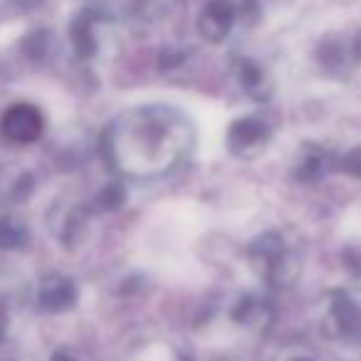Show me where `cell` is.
Here are the masks:
<instances>
[{"mask_svg":"<svg viewBox=\"0 0 361 361\" xmlns=\"http://www.w3.org/2000/svg\"><path fill=\"white\" fill-rule=\"evenodd\" d=\"M193 129L186 116L166 106H141L109 126L104 134V159L134 178H151L186 159Z\"/></svg>","mask_w":361,"mask_h":361,"instance_id":"cell-1","label":"cell"},{"mask_svg":"<svg viewBox=\"0 0 361 361\" xmlns=\"http://www.w3.org/2000/svg\"><path fill=\"white\" fill-rule=\"evenodd\" d=\"M250 257L262 270L267 285L275 290H287L300 277V260L292 250H287L280 233H265L250 245Z\"/></svg>","mask_w":361,"mask_h":361,"instance_id":"cell-2","label":"cell"},{"mask_svg":"<svg viewBox=\"0 0 361 361\" xmlns=\"http://www.w3.org/2000/svg\"><path fill=\"white\" fill-rule=\"evenodd\" d=\"M45 119L32 104H13L0 116V134L13 144H32L42 136Z\"/></svg>","mask_w":361,"mask_h":361,"instance_id":"cell-3","label":"cell"},{"mask_svg":"<svg viewBox=\"0 0 361 361\" xmlns=\"http://www.w3.org/2000/svg\"><path fill=\"white\" fill-rule=\"evenodd\" d=\"M228 151L238 159H255L257 154H262L270 141V129L267 124H262L260 119H238L228 129Z\"/></svg>","mask_w":361,"mask_h":361,"instance_id":"cell-4","label":"cell"},{"mask_svg":"<svg viewBox=\"0 0 361 361\" xmlns=\"http://www.w3.org/2000/svg\"><path fill=\"white\" fill-rule=\"evenodd\" d=\"M77 285L65 275H47L40 282V290H37V302L45 312H67L77 305Z\"/></svg>","mask_w":361,"mask_h":361,"instance_id":"cell-5","label":"cell"},{"mask_svg":"<svg viewBox=\"0 0 361 361\" xmlns=\"http://www.w3.org/2000/svg\"><path fill=\"white\" fill-rule=\"evenodd\" d=\"M52 223V233L55 238H60L67 247H75L82 240L87 228V211L80 206H70V208H55L50 216Z\"/></svg>","mask_w":361,"mask_h":361,"instance_id":"cell-6","label":"cell"},{"mask_svg":"<svg viewBox=\"0 0 361 361\" xmlns=\"http://www.w3.org/2000/svg\"><path fill=\"white\" fill-rule=\"evenodd\" d=\"M35 188V178H32L30 171L16 169V166H8V169L0 171V201L3 203H23Z\"/></svg>","mask_w":361,"mask_h":361,"instance_id":"cell-7","label":"cell"},{"mask_svg":"<svg viewBox=\"0 0 361 361\" xmlns=\"http://www.w3.org/2000/svg\"><path fill=\"white\" fill-rule=\"evenodd\" d=\"M233 25V8L226 0H213L201 16V32L211 42H221Z\"/></svg>","mask_w":361,"mask_h":361,"instance_id":"cell-8","label":"cell"},{"mask_svg":"<svg viewBox=\"0 0 361 361\" xmlns=\"http://www.w3.org/2000/svg\"><path fill=\"white\" fill-rule=\"evenodd\" d=\"M331 317L344 336H361V307L346 292H334L331 297Z\"/></svg>","mask_w":361,"mask_h":361,"instance_id":"cell-9","label":"cell"},{"mask_svg":"<svg viewBox=\"0 0 361 361\" xmlns=\"http://www.w3.org/2000/svg\"><path fill=\"white\" fill-rule=\"evenodd\" d=\"M30 243V231L16 216L0 218V250H20Z\"/></svg>","mask_w":361,"mask_h":361,"instance_id":"cell-10","label":"cell"},{"mask_svg":"<svg viewBox=\"0 0 361 361\" xmlns=\"http://www.w3.org/2000/svg\"><path fill=\"white\" fill-rule=\"evenodd\" d=\"M326 164H329V159H326L324 151L307 149L305 156H302V161L297 164V169H295V178L302 180V183H317L319 178H324Z\"/></svg>","mask_w":361,"mask_h":361,"instance_id":"cell-11","label":"cell"},{"mask_svg":"<svg viewBox=\"0 0 361 361\" xmlns=\"http://www.w3.org/2000/svg\"><path fill=\"white\" fill-rule=\"evenodd\" d=\"M270 312H267V305L265 302H257L252 297H245L240 305L235 307L233 312V319L240 322V324H265L270 322Z\"/></svg>","mask_w":361,"mask_h":361,"instance_id":"cell-12","label":"cell"},{"mask_svg":"<svg viewBox=\"0 0 361 361\" xmlns=\"http://www.w3.org/2000/svg\"><path fill=\"white\" fill-rule=\"evenodd\" d=\"M238 77H240V85L245 92H250L252 97H257V99H265V75H262V70L255 65V62L250 60H243L240 65H238Z\"/></svg>","mask_w":361,"mask_h":361,"instance_id":"cell-13","label":"cell"},{"mask_svg":"<svg viewBox=\"0 0 361 361\" xmlns=\"http://www.w3.org/2000/svg\"><path fill=\"white\" fill-rule=\"evenodd\" d=\"M72 45H75V52L80 57L94 55L97 40H94V32H92V25L87 18H80V20L72 25Z\"/></svg>","mask_w":361,"mask_h":361,"instance_id":"cell-14","label":"cell"},{"mask_svg":"<svg viewBox=\"0 0 361 361\" xmlns=\"http://www.w3.org/2000/svg\"><path fill=\"white\" fill-rule=\"evenodd\" d=\"M126 201V191L119 186V183H109L104 186L99 193H97L94 203L99 206V211H119Z\"/></svg>","mask_w":361,"mask_h":361,"instance_id":"cell-15","label":"cell"},{"mask_svg":"<svg viewBox=\"0 0 361 361\" xmlns=\"http://www.w3.org/2000/svg\"><path fill=\"white\" fill-rule=\"evenodd\" d=\"M23 47H25V55L30 57V60H35V62L45 60L47 52H50V35H47V32H32Z\"/></svg>","mask_w":361,"mask_h":361,"instance_id":"cell-16","label":"cell"},{"mask_svg":"<svg viewBox=\"0 0 361 361\" xmlns=\"http://www.w3.org/2000/svg\"><path fill=\"white\" fill-rule=\"evenodd\" d=\"M339 169L344 171V173L354 176V178H361V146H354V149L341 156Z\"/></svg>","mask_w":361,"mask_h":361,"instance_id":"cell-17","label":"cell"},{"mask_svg":"<svg viewBox=\"0 0 361 361\" xmlns=\"http://www.w3.org/2000/svg\"><path fill=\"white\" fill-rule=\"evenodd\" d=\"M11 324H13V312H11V302L6 295H0V341H6L11 334Z\"/></svg>","mask_w":361,"mask_h":361,"instance_id":"cell-18","label":"cell"},{"mask_svg":"<svg viewBox=\"0 0 361 361\" xmlns=\"http://www.w3.org/2000/svg\"><path fill=\"white\" fill-rule=\"evenodd\" d=\"M52 361H75V356L67 354V351H55V354H52Z\"/></svg>","mask_w":361,"mask_h":361,"instance_id":"cell-19","label":"cell"},{"mask_svg":"<svg viewBox=\"0 0 361 361\" xmlns=\"http://www.w3.org/2000/svg\"><path fill=\"white\" fill-rule=\"evenodd\" d=\"M295 361H312V359H295Z\"/></svg>","mask_w":361,"mask_h":361,"instance_id":"cell-20","label":"cell"}]
</instances>
